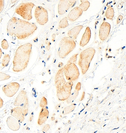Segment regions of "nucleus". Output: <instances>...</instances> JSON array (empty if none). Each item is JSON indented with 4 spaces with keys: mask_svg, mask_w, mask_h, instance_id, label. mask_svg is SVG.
<instances>
[{
    "mask_svg": "<svg viewBox=\"0 0 126 133\" xmlns=\"http://www.w3.org/2000/svg\"><path fill=\"white\" fill-rule=\"evenodd\" d=\"M32 48V45L27 43L21 45L18 48L13 61L14 72H21L27 67L31 55Z\"/></svg>",
    "mask_w": 126,
    "mask_h": 133,
    "instance_id": "1",
    "label": "nucleus"
},
{
    "mask_svg": "<svg viewBox=\"0 0 126 133\" xmlns=\"http://www.w3.org/2000/svg\"><path fill=\"white\" fill-rule=\"evenodd\" d=\"M37 29L35 24L18 19L14 30V34L18 39H24L33 34Z\"/></svg>",
    "mask_w": 126,
    "mask_h": 133,
    "instance_id": "2",
    "label": "nucleus"
},
{
    "mask_svg": "<svg viewBox=\"0 0 126 133\" xmlns=\"http://www.w3.org/2000/svg\"><path fill=\"white\" fill-rule=\"evenodd\" d=\"M95 53L96 50L92 47L86 49L81 53L78 65L81 69L83 74H85L88 70Z\"/></svg>",
    "mask_w": 126,
    "mask_h": 133,
    "instance_id": "3",
    "label": "nucleus"
},
{
    "mask_svg": "<svg viewBox=\"0 0 126 133\" xmlns=\"http://www.w3.org/2000/svg\"><path fill=\"white\" fill-rule=\"evenodd\" d=\"M76 45L74 40L65 37L62 39L60 42L58 54L61 59H64L72 52L76 47Z\"/></svg>",
    "mask_w": 126,
    "mask_h": 133,
    "instance_id": "4",
    "label": "nucleus"
},
{
    "mask_svg": "<svg viewBox=\"0 0 126 133\" xmlns=\"http://www.w3.org/2000/svg\"><path fill=\"white\" fill-rule=\"evenodd\" d=\"M34 6L35 4L32 3H22L16 8L15 12L24 19L29 21L32 19V11Z\"/></svg>",
    "mask_w": 126,
    "mask_h": 133,
    "instance_id": "5",
    "label": "nucleus"
},
{
    "mask_svg": "<svg viewBox=\"0 0 126 133\" xmlns=\"http://www.w3.org/2000/svg\"><path fill=\"white\" fill-rule=\"evenodd\" d=\"M63 68L66 78L69 81H75L80 75L78 68L74 63H70L65 65Z\"/></svg>",
    "mask_w": 126,
    "mask_h": 133,
    "instance_id": "6",
    "label": "nucleus"
},
{
    "mask_svg": "<svg viewBox=\"0 0 126 133\" xmlns=\"http://www.w3.org/2000/svg\"><path fill=\"white\" fill-rule=\"evenodd\" d=\"M73 84L72 81H69L66 82L63 87L57 91V96L59 100L65 101L67 100L71 94Z\"/></svg>",
    "mask_w": 126,
    "mask_h": 133,
    "instance_id": "7",
    "label": "nucleus"
},
{
    "mask_svg": "<svg viewBox=\"0 0 126 133\" xmlns=\"http://www.w3.org/2000/svg\"><path fill=\"white\" fill-rule=\"evenodd\" d=\"M35 16L37 23L44 25L48 21V14L47 10L42 6H38L35 9Z\"/></svg>",
    "mask_w": 126,
    "mask_h": 133,
    "instance_id": "8",
    "label": "nucleus"
},
{
    "mask_svg": "<svg viewBox=\"0 0 126 133\" xmlns=\"http://www.w3.org/2000/svg\"><path fill=\"white\" fill-rule=\"evenodd\" d=\"M19 87L20 85L18 82H11L4 85L3 91L6 96L11 98L17 93Z\"/></svg>",
    "mask_w": 126,
    "mask_h": 133,
    "instance_id": "9",
    "label": "nucleus"
},
{
    "mask_svg": "<svg viewBox=\"0 0 126 133\" xmlns=\"http://www.w3.org/2000/svg\"><path fill=\"white\" fill-rule=\"evenodd\" d=\"M66 83L64 76L63 68H60L55 75V84L57 91L63 87Z\"/></svg>",
    "mask_w": 126,
    "mask_h": 133,
    "instance_id": "10",
    "label": "nucleus"
},
{
    "mask_svg": "<svg viewBox=\"0 0 126 133\" xmlns=\"http://www.w3.org/2000/svg\"><path fill=\"white\" fill-rule=\"evenodd\" d=\"M111 30V25L107 22H104L101 25L99 29V36L100 39L104 41L108 37Z\"/></svg>",
    "mask_w": 126,
    "mask_h": 133,
    "instance_id": "11",
    "label": "nucleus"
},
{
    "mask_svg": "<svg viewBox=\"0 0 126 133\" xmlns=\"http://www.w3.org/2000/svg\"><path fill=\"white\" fill-rule=\"evenodd\" d=\"M72 7L68 0H60L58 5V13L60 15H64L69 9Z\"/></svg>",
    "mask_w": 126,
    "mask_h": 133,
    "instance_id": "12",
    "label": "nucleus"
},
{
    "mask_svg": "<svg viewBox=\"0 0 126 133\" xmlns=\"http://www.w3.org/2000/svg\"><path fill=\"white\" fill-rule=\"evenodd\" d=\"M83 10L78 7H76L73 8L70 12L67 18L72 22L75 21L82 14Z\"/></svg>",
    "mask_w": 126,
    "mask_h": 133,
    "instance_id": "13",
    "label": "nucleus"
},
{
    "mask_svg": "<svg viewBox=\"0 0 126 133\" xmlns=\"http://www.w3.org/2000/svg\"><path fill=\"white\" fill-rule=\"evenodd\" d=\"M11 115L17 119L20 123H22L24 120V116L22 108L20 106L15 107L11 110Z\"/></svg>",
    "mask_w": 126,
    "mask_h": 133,
    "instance_id": "14",
    "label": "nucleus"
},
{
    "mask_svg": "<svg viewBox=\"0 0 126 133\" xmlns=\"http://www.w3.org/2000/svg\"><path fill=\"white\" fill-rule=\"evenodd\" d=\"M7 125L9 129L14 131L18 130L20 128V124L19 121L14 117L9 116L7 118Z\"/></svg>",
    "mask_w": 126,
    "mask_h": 133,
    "instance_id": "15",
    "label": "nucleus"
},
{
    "mask_svg": "<svg viewBox=\"0 0 126 133\" xmlns=\"http://www.w3.org/2000/svg\"><path fill=\"white\" fill-rule=\"evenodd\" d=\"M49 116V110L45 108H42L40 111L39 115L37 122L38 125L40 126L44 123L45 121L47 120Z\"/></svg>",
    "mask_w": 126,
    "mask_h": 133,
    "instance_id": "16",
    "label": "nucleus"
},
{
    "mask_svg": "<svg viewBox=\"0 0 126 133\" xmlns=\"http://www.w3.org/2000/svg\"><path fill=\"white\" fill-rule=\"evenodd\" d=\"M27 98V93L24 91H21L15 99L14 103V106H18L23 105Z\"/></svg>",
    "mask_w": 126,
    "mask_h": 133,
    "instance_id": "17",
    "label": "nucleus"
},
{
    "mask_svg": "<svg viewBox=\"0 0 126 133\" xmlns=\"http://www.w3.org/2000/svg\"><path fill=\"white\" fill-rule=\"evenodd\" d=\"M91 36V33L90 28L89 27H87L86 28L85 33L83 35L82 39L80 41V46L82 47H83L86 45H87L90 41Z\"/></svg>",
    "mask_w": 126,
    "mask_h": 133,
    "instance_id": "18",
    "label": "nucleus"
},
{
    "mask_svg": "<svg viewBox=\"0 0 126 133\" xmlns=\"http://www.w3.org/2000/svg\"><path fill=\"white\" fill-rule=\"evenodd\" d=\"M83 28V26L82 25H79L73 28L69 31L68 33V35L69 38L72 39H76L77 38L81 30Z\"/></svg>",
    "mask_w": 126,
    "mask_h": 133,
    "instance_id": "19",
    "label": "nucleus"
},
{
    "mask_svg": "<svg viewBox=\"0 0 126 133\" xmlns=\"http://www.w3.org/2000/svg\"><path fill=\"white\" fill-rule=\"evenodd\" d=\"M18 19H19L17 18L16 17H13L9 20L8 23L7 28V32L11 36H13L14 35V30Z\"/></svg>",
    "mask_w": 126,
    "mask_h": 133,
    "instance_id": "20",
    "label": "nucleus"
},
{
    "mask_svg": "<svg viewBox=\"0 0 126 133\" xmlns=\"http://www.w3.org/2000/svg\"><path fill=\"white\" fill-rule=\"evenodd\" d=\"M79 94V91L75 90L73 93L69 96V98L67 100V103L68 104H70L72 103L76 99Z\"/></svg>",
    "mask_w": 126,
    "mask_h": 133,
    "instance_id": "21",
    "label": "nucleus"
},
{
    "mask_svg": "<svg viewBox=\"0 0 126 133\" xmlns=\"http://www.w3.org/2000/svg\"><path fill=\"white\" fill-rule=\"evenodd\" d=\"M76 105L72 104L67 107H66L62 111V114L64 115L70 114L71 112L73 111L75 108Z\"/></svg>",
    "mask_w": 126,
    "mask_h": 133,
    "instance_id": "22",
    "label": "nucleus"
},
{
    "mask_svg": "<svg viewBox=\"0 0 126 133\" xmlns=\"http://www.w3.org/2000/svg\"><path fill=\"white\" fill-rule=\"evenodd\" d=\"M114 15V10L111 7L108 8L106 13V16L108 19H113Z\"/></svg>",
    "mask_w": 126,
    "mask_h": 133,
    "instance_id": "23",
    "label": "nucleus"
},
{
    "mask_svg": "<svg viewBox=\"0 0 126 133\" xmlns=\"http://www.w3.org/2000/svg\"><path fill=\"white\" fill-rule=\"evenodd\" d=\"M69 24L68 21V18L67 17H65L60 20L59 25V29H60L65 28L69 26Z\"/></svg>",
    "mask_w": 126,
    "mask_h": 133,
    "instance_id": "24",
    "label": "nucleus"
},
{
    "mask_svg": "<svg viewBox=\"0 0 126 133\" xmlns=\"http://www.w3.org/2000/svg\"><path fill=\"white\" fill-rule=\"evenodd\" d=\"M28 98H27L22 108L23 113L24 116H26L28 114Z\"/></svg>",
    "mask_w": 126,
    "mask_h": 133,
    "instance_id": "25",
    "label": "nucleus"
},
{
    "mask_svg": "<svg viewBox=\"0 0 126 133\" xmlns=\"http://www.w3.org/2000/svg\"><path fill=\"white\" fill-rule=\"evenodd\" d=\"M90 6V3L88 1H85V2L82 3L80 5L79 8H80L83 11H87Z\"/></svg>",
    "mask_w": 126,
    "mask_h": 133,
    "instance_id": "26",
    "label": "nucleus"
},
{
    "mask_svg": "<svg viewBox=\"0 0 126 133\" xmlns=\"http://www.w3.org/2000/svg\"><path fill=\"white\" fill-rule=\"evenodd\" d=\"M10 60V57L9 54H6L4 56L3 59L2 60V66L5 67L8 66Z\"/></svg>",
    "mask_w": 126,
    "mask_h": 133,
    "instance_id": "27",
    "label": "nucleus"
},
{
    "mask_svg": "<svg viewBox=\"0 0 126 133\" xmlns=\"http://www.w3.org/2000/svg\"><path fill=\"white\" fill-rule=\"evenodd\" d=\"M48 104L47 103V100L46 98H45V97H42V98L41 101H40V106L41 108H45L47 106Z\"/></svg>",
    "mask_w": 126,
    "mask_h": 133,
    "instance_id": "28",
    "label": "nucleus"
},
{
    "mask_svg": "<svg viewBox=\"0 0 126 133\" xmlns=\"http://www.w3.org/2000/svg\"><path fill=\"white\" fill-rule=\"evenodd\" d=\"M11 77V76L8 75L3 72H0V81L8 79Z\"/></svg>",
    "mask_w": 126,
    "mask_h": 133,
    "instance_id": "29",
    "label": "nucleus"
},
{
    "mask_svg": "<svg viewBox=\"0 0 126 133\" xmlns=\"http://www.w3.org/2000/svg\"><path fill=\"white\" fill-rule=\"evenodd\" d=\"M78 55V54H75L72 57H71L70 59L69 60L68 62V64H70V63H74L75 64L77 61V56Z\"/></svg>",
    "mask_w": 126,
    "mask_h": 133,
    "instance_id": "30",
    "label": "nucleus"
},
{
    "mask_svg": "<svg viewBox=\"0 0 126 133\" xmlns=\"http://www.w3.org/2000/svg\"><path fill=\"white\" fill-rule=\"evenodd\" d=\"M2 48L3 49L7 50L9 48V44L8 41L6 39H4L2 41Z\"/></svg>",
    "mask_w": 126,
    "mask_h": 133,
    "instance_id": "31",
    "label": "nucleus"
},
{
    "mask_svg": "<svg viewBox=\"0 0 126 133\" xmlns=\"http://www.w3.org/2000/svg\"><path fill=\"white\" fill-rule=\"evenodd\" d=\"M50 125L49 124H46L43 127L42 131L44 133H46L50 128Z\"/></svg>",
    "mask_w": 126,
    "mask_h": 133,
    "instance_id": "32",
    "label": "nucleus"
},
{
    "mask_svg": "<svg viewBox=\"0 0 126 133\" xmlns=\"http://www.w3.org/2000/svg\"><path fill=\"white\" fill-rule=\"evenodd\" d=\"M4 6V0H0V14L3 10Z\"/></svg>",
    "mask_w": 126,
    "mask_h": 133,
    "instance_id": "33",
    "label": "nucleus"
},
{
    "mask_svg": "<svg viewBox=\"0 0 126 133\" xmlns=\"http://www.w3.org/2000/svg\"><path fill=\"white\" fill-rule=\"evenodd\" d=\"M81 89V83L79 82L77 84V85L76 86L75 90L79 91Z\"/></svg>",
    "mask_w": 126,
    "mask_h": 133,
    "instance_id": "34",
    "label": "nucleus"
},
{
    "mask_svg": "<svg viewBox=\"0 0 126 133\" xmlns=\"http://www.w3.org/2000/svg\"><path fill=\"white\" fill-rule=\"evenodd\" d=\"M123 17L122 15H120L118 17V18L117 19V24H118L121 22V21L123 19Z\"/></svg>",
    "mask_w": 126,
    "mask_h": 133,
    "instance_id": "35",
    "label": "nucleus"
},
{
    "mask_svg": "<svg viewBox=\"0 0 126 133\" xmlns=\"http://www.w3.org/2000/svg\"><path fill=\"white\" fill-rule=\"evenodd\" d=\"M85 91H83V92L82 94V97H81V98L80 99V101H82L84 99V98H85Z\"/></svg>",
    "mask_w": 126,
    "mask_h": 133,
    "instance_id": "36",
    "label": "nucleus"
},
{
    "mask_svg": "<svg viewBox=\"0 0 126 133\" xmlns=\"http://www.w3.org/2000/svg\"><path fill=\"white\" fill-rule=\"evenodd\" d=\"M4 101L0 97V108H2L3 106Z\"/></svg>",
    "mask_w": 126,
    "mask_h": 133,
    "instance_id": "37",
    "label": "nucleus"
},
{
    "mask_svg": "<svg viewBox=\"0 0 126 133\" xmlns=\"http://www.w3.org/2000/svg\"><path fill=\"white\" fill-rule=\"evenodd\" d=\"M69 1L70 3L72 5V6H73L76 1H74V0H72V1H71V0H69Z\"/></svg>",
    "mask_w": 126,
    "mask_h": 133,
    "instance_id": "38",
    "label": "nucleus"
},
{
    "mask_svg": "<svg viewBox=\"0 0 126 133\" xmlns=\"http://www.w3.org/2000/svg\"><path fill=\"white\" fill-rule=\"evenodd\" d=\"M61 106V104H58V105H57L56 106H55V109H56V110H59V109L60 108Z\"/></svg>",
    "mask_w": 126,
    "mask_h": 133,
    "instance_id": "39",
    "label": "nucleus"
},
{
    "mask_svg": "<svg viewBox=\"0 0 126 133\" xmlns=\"http://www.w3.org/2000/svg\"><path fill=\"white\" fill-rule=\"evenodd\" d=\"M63 65V64L62 62H60L59 64H58V67H61Z\"/></svg>",
    "mask_w": 126,
    "mask_h": 133,
    "instance_id": "40",
    "label": "nucleus"
},
{
    "mask_svg": "<svg viewBox=\"0 0 126 133\" xmlns=\"http://www.w3.org/2000/svg\"><path fill=\"white\" fill-rule=\"evenodd\" d=\"M33 119V115H32L29 117V121H32Z\"/></svg>",
    "mask_w": 126,
    "mask_h": 133,
    "instance_id": "41",
    "label": "nucleus"
},
{
    "mask_svg": "<svg viewBox=\"0 0 126 133\" xmlns=\"http://www.w3.org/2000/svg\"><path fill=\"white\" fill-rule=\"evenodd\" d=\"M2 51L1 49H0V59H1L2 57Z\"/></svg>",
    "mask_w": 126,
    "mask_h": 133,
    "instance_id": "42",
    "label": "nucleus"
},
{
    "mask_svg": "<svg viewBox=\"0 0 126 133\" xmlns=\"http://www.w3.org/2000/svg\"><path fill=\"white\" fill-rule=\"evenodd\" d=\"M55 119V117L54 116H52V117H51V120L52 121H54V120Z\"/></svg>",
    "mask_w": 126,
    "mask_h": 133,
    "instance_id": "43",
    "label": "nucleus"
},
{
    "mask_svg": "<svg viewBox=\"0 0 126 133\" xmlns=\"http://www.w3.org/2000/svg\"><path fill=\"white\" fill-rule=\"evenodd\" d=\"M46 48L47 50H49L50 49V46H47V47Z\"/></svg>",
    "mask_w": 126,
    "mask_h": 133,
    "instance_id": "44",
    "label": "nucleus"
},
{
    "mask_svg": "<svg viewBox=\"0 0 126 133\" xmlns=\"http://www.w3.org/2000/svg\"><path fill=\"white\" fill-rule=\"evenodd\" d=\"M55 34H52V37L53 38H55Z\"/></svg>",
    "mask_w": 126,
    "mask_h": 133,
    "instance_id": "45",
    "label": "nucleus"
},
{
    "mask_svg": "<svg viewBox=\"0 0 126 133\" xmlns=\"http://www.w3.org/2000/svg\"><path fill=\"white\" fill-rule=\"evenodd\" d=\"M16 1H11V3H14L16 2Z\"/></svg>",
    "mask_w": 126,
    "mask_h": 133,
    "instance_id": "46",
    "label": "nucleus"
},
{
    "mask_svg": "<svg viewBox=\"0 0 126 133\" xmlns=\"http://www.w3.org/2000/svg\"><path fill=\"white\" fill-rule=\"evenodd\" d=\"M108 51L109 52H111V49H109Z\"/></svg>",
    "mask_w": 126,
    "mask_h": 133,
    "instance_id": "47",
    "label": "nucleus"
},
{
    "mask_svg": "<svg viewBox=\"0 0 126 133\" xmlns=\"http://www.w3.org/2000/svg\"><path fill=\"white\" fill-rule=\"evenodd\" d=\"M57 122H58V120H56L55 121V123H57Z\"/></svg>",
    "mask_w": 126,
    "mask_h": 133,
    "instance_id": "48",
    "label": "nucleus"
},
{
    "mask_svg": "<svg viewBox=\"0 0 126 133\" xmlns=\"http://www.w3.org/2000/svg\"><path fill=\"white\" fill-rule=\"evenodd\" d=\"M55 113H54L53 115V116H54L55 115Z\"/></svg>",
    "mask_w": 126,
    "mask_h": 133,
    "instance_id": "49",
    "label": "nucleus"
},
{
    "mask_svg": "<svg viewBox=\"0 0 126 133\" xmlns=\"http://www.w3.org/2000/svg\"><path fill=\"white\" fill-rule=\"evenodd\" d=\"M117 120H118V121H119L118 117V118H117Z\"/></svg>",
    "mask_w": 126,
    "mask_h": 133,
    "instance_id": "50",
    "label": "nucleus"
},
{
    "mask_svg": "<svg viewBox=\"0 0 126 133\" xmlns=\"http://www.w3.org/2000/svg\"><path fill=\"white\" fill-rule=\"evenodd\" d=\"M1 127H0V130H1Z\"/></svg>",
    "mask_w": 126,
    "mask_h": 133,
    "instance_id": "51",
    "label": "nucleus"
}]
</instances>
